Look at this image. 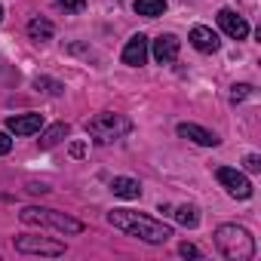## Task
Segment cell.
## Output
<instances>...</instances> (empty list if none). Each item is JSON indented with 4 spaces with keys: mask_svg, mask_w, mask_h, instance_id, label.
Returning a JSON list of instances; mask_svg holds the SVG:
<instances>
[{
    "mask_svg": "<svg viewBox=\"0 0 261 261\" xmlns=\"http://www.w3.org/2000/svg\"><path fill=\"white\" fill-rule=\"evenodd\" d=\"M34 86H46V92H53V95H59V92H62V83L46 80V77H37V83H34Z\"/></svg>",
    "mask_w": 261,
    "mask_h": 261,
    "instance_id": "cell-19",
    "label": "cell"
},
{
    "mask_svg": "<svg viewBox=\"0 0 261 261\" xmlns=\"http://www.w3.org/2000/svg\"><path fill=\"white\" fill-rule=\"evenodd\" d=\"M111 191H114V197H123V200H139L142 197V185L136 178H126V175H117L111 181Z\"/></svg>",
    "mask_w": 261,
    "mask_h": 261,
    "instance_id": "cell-13",
    "label": "cell"
},
{
    "mask_svg": "<svg viewBox=\"0 0 261 261\" xmlns=\"http://www.w3.org/2000/svg\"><path fill=\"white\" fill-rule=\"evenodd\" d=\"M249 95H252V86H249V83H237V86L230 89V98H233V101H243V98H249Z\"/></svg>",
    "mask_w": 261,
    "mask_h": 261,
    "instance_id": "cell-18",
    "label": "cell"
},
{
    "mask_svg": "<svg viewBox=\"0 0 261 261\" xmlns=\"http://www.w3.org/2000/svg\"><path fill=\"white\" fill-rule=\"evenodd\" d=\"M218 25H221V31H224L227 37H233V40H246V37H249V22H246L243 16H237L233 10H218Z\"/></svg>",
    "mask_w": 261,
    "mask_h": 261,
    "instance_id": "cell-7",
    "label": "cell"
},
{
    "mask_svg": "<svg viewBox=\"0 0 261 261\" xmlns=\"http://www.w3.org/2000/svg\"><path fill=\"white\" fill-rule=\"evenodd\" d=\"M243 163H246V169H249V172H258V169H261V157H258V154H249Z\"/></svg>",
    "mask_w": 261,
    "mask_h": 261,
    "instance_id": "cell-21",
    "label": "cell"
},
{
    "mask_svg": "<svg viewBox=\"0 0 261 261\" xmlns=\"http://www.w3.org/2000/svg\"><path fill=\"white\" fill-rule=\"evenodd\" d=\"M191 43L200 53H215L218 49V34L212 28H206V25H194L191 28Z\"/></svg>",
    "mask_w": 261,
    "mask_h": 261,
    "instance_id": "cell-12",
    "label": "cell"
},
{
    "mask_svg": "<svg viewBox=\"0 0 261 261\" xmlns=\"http://www.w3.org/2000/svg\"><path fill=\"white\" fill-rule=\"evenodd\" d=\"M178 49H181V40H178L175 34H160V37L154 40V59H157L160 65L175 62V59H178Z\"/></svg>",
    "mask_w": 261,
    "mask_h": 261,
    "instance_id": "cell-10",
    "label": "cell"
},
{
    "mask_svg": "<svg viewBox=\"0 0 261 261\" xmlns=\"http://www.w3.org/2000/svg\"><path fill=\"white\" fill-rule=\"evenodd\" d=\"M86 133L98 142V145H111V142H117V139H123L129 129H133V120L129 117H123V114H111V111H101V114H95V117H89L86 120Z\"/></svg>",
    "mask_w": 261,
    "mask_h": 261,
    "instance_id": "cell-4",
    "label": "cell"
},
{
    "mask_svg": "<svg viewBox=\"0 0 261 261\" xmlns=\"http://www.w3.org/2000/svg\"><path fill=\"white\" fill-rule=\"evenodd\" d=\"M0 19H4V7H0Z\"/></svg>",
    "mask_w": 261,
    "mask_h": 261,
    "instance_id": "cell-25",
    "label": "cell"
},
{
    "mask_svg": "<svg viewBox=\"0 0 261 261\" xmlns=\"http://www.w3.org/2000/svg\"><path fill=\"white\" fill-rule=\"evenodd\" d=\"M178 136H181V139H191V142H197V145H203V148H215V145L221 142L215 133H209V129H203V126H197V123H178Z\"/></svg>",
    "mask_w": 261,
    "mask_h": 261,
    "instance_id": "cell-11",
    "label": "cell"
},
{
    "mask_svg": "<svg viewBox=\"0 0 261 261\" xmlns=\"http://www.w3.org/2000/svg\"><path fill=\"white\" fill-rule=\"evenodd\" d=\"M68 133H71V126H68V123H56V126H49L46 133H43V139H40V148H43V151L56 148V145L68 136Z\"/></svg>",
    "mask_w": 261,
    "mask_h": 261,
    "instance_id": "cell-15",
    "label": "cell"
},
{
    "mask_svg": "<svg viewBox=\"0 0 261 261\" xmlns=\"http://www.w3.org/2000/svg\"><path fill=\"white\" fill-rule=\"evenodd\" d=\"M28 191H31V194H46L49 188H46V185H37V181H31V185H28Z\"/></svg>",
    "mask_w": 261,
    "mask_h": 261,
    "instance_id": "cell-24",
    "label": "cell"
},
{
    "mask_svg": "<svg viewBox=\"0 0 261 261\" xmlns=\"http://www.w3.org/2000/svg\"><path fill=\"white\" fill-rule=\"evenodd\" d=\"M108 221H111L117 230H123V233H129V237H139V240H145V243H154V246H163V243L172 240V227H166L163 221H157V218H151V215H142V212L114 209V212H108Z\"/></svg>",
    "mask_w": 261,
    "mask_h": 261,
    "instance_id": "cell-1",
    "label": "cell"
},
{
    "mask_svg": "<svg viewBox=\"0 0 261 261\" xmlns=\"http://www.w3.org/2000/svg\"><path fill=\"white\" fill-rule=\"evenodd\" d=\"M215 178L224 185V191H227L230 197H237V200H249V197H252V181H249L243 172H237V169H230V166H218V169H215Z\"/></svg>",
    "mask_w": 261,
    "mask_h": 261,
    "instance_id": "cell-6",
    "label": "cell"
},
{
    "mask_svg": "<svg viewBox=\"0 0 261 261\" xmlns=\"http://www.w3.org/2000/svg\"><path fill=\"white\" fill-rule=\"evenodd\" d=\"M53 34H56V28H53V22H49V19L37 16V19H31V22H28V37H31V40L46 43V40H53Z\"/></svg>",
    "mask_w": 261,
    "mask_h": 261,
    "instance_id": "cell-14",
    "label": "cell"
},
{
    "mask_svg": "<svg viewBox=\"0 0 261 261\" xmlns=\"http://www.w3.org/2000/svg\"><path fill=\"white\" fill-rule=\"evenodd\" d=\"M7 129L16 136H34L43 129V114H16V117H7Z\"/></svg>",
    "mask_w": 261,
    "mask_h": 261,
    "instance_id": "cell-8",
    "label": "cell"
},
{
    "mask_svg": "<svg viewBox=\"0 0 261 261\" xmlns=\"http://www.w3.org/2000/svg\"><path fill=\"white\" fill-rule=\"evenodd\" d=\"M19 218H22V224H28V227H53V230H59V233H80V230H83V221H77V218H71V215H65V212H59V209L25 206V209L19 212Z\"/></svg>",
    "mask_w": 261,
    "mask_h": 261,
    "instance_id": "cell-3",
    "label": "cell"
},
{
    "mask_svg": "<svg viewBox=\"0 0 261 261\" xmlns=\"http://www.w3.org/2000/svg\"><path fill=\"white\" fill-rule=\"evenodd\" d=\"M10 151H13V139H10L7 133H0V157L10 154Z\"/></svg>",
    "mask_w": 261,
    "mask_h": 261,
    "instance_id": "cell-23",
    "label": "cell"
},
{
    "mask_svg": "<svg viewBox=\"0 0 261 261\" xmlns=\"http://www.w3.org/2000/svg\"><path fill=\"white\" fill-rule=\"evenodd\" d=\"M178 252H181L185 258H200V249H197V246H191V243H181V246H178Z\"/></svg>",
    "mask_w": 261,
    "mask_h": 261,
    "instance_id": "cell-22",
    "label": "cell"
},
{
    "mask_svg": "<svg viewBox=\"0 0 261 261\" xmlns=\"http://www.w3.org/2000/svg\"><path fill=\"white\" fill-rule=\"evenodd\" d=\"M133 7H136L139 16H145V19H157V16L166 13V0H136Z\"/></svg>",
    "mask_w": 261,
    "mask_h": 261,
    "instance_id": "cell-16",
    "label": "cell"
},
{
    "mask_svg": "<svg viewBox=\"0 0 261 261\" xmlns=\"http://www.w3.org/2000/svg\"><path fill=\"white\" fill-rule=\"evenodd\" d=\"M215 246L224 258L230 261H249L255 255V240L246 227H237V224H221L215 230Z\"/></svg>",
    "mask_w": 261,
    "mask_h": 261,
    "instance_id": "cell-2",
    "label": "cell"
},
{
    "mask_svg": "<svg viewBox=\"0 0 261 261\" xmlns=\"http://www.w3.org/2000/svg\"><path fill=\"white\" fill-rule=\"evenodd\" d=\"M175 221L178 224H185V227H197L200 224V212H197V206H175Z\"/></svg>",
    "mask_w": 261,
    "mask_h": 261,
    "instance_id": "cell-17",
    "label": "cell"
},
{
    "mask_svg": "<svg viewBox=\"0 0 261 261\" xmlns=\"http://www.w3.org/2000/svg\"><path fill=\"white\" fill-rule=\"evenodd\" d=\"M59 7H65V10L77 13V10H83V7H86V0H59Z\"/></svg>",
    "mask_w": 261,
    "mask_h": 261,
    "instance_id": "cell-20",
    "label": "cell"
},
{
    "mask_svg": "<svg viewBox=\"0 0 261 261\" xmlns=\"http://www.w3.org/2000/svg\"><path fill=\"white\" fill-rule=\"evenodd\" d=\"M145 62H148V37H145V34L129 37V43H126V49H123V65L142 68Z\"/></svg>",
    "mask_w": 261,
    "mask_h": 261,
    "instance_id": "cell-9",
    "label": "cell"
},
{
    "mask_svg": "<svg viewBox=\"0 0 261 261\" xmlns=\"http://www.w3.org/2000/svg\"><path fill=\"white\" fill-rule=\"evenodd\" d=\"M16 249L25 255H49V258L65 255V243L53 237H16Z\"/></svg>",
    "mask_w": 261,
    "mask_h": 261,
    "instance_id": "cell-5",
    "label": "cell"
}]
</instances>
